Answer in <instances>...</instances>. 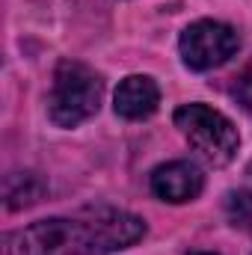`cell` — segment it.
<instances>
[{
  "label": "cell",
  "mask_w": 252,
  "mask_h": 255,
  "mask_svg": "<svg viewBox=\"0 0 252 255\" xmlns=\"http://www.w3.org/2000/svg\"><path fill=\"white\" fill-rule=\"evenodd\" d=\"M145 223L122 208L95 205L51 217L3 238V255H110L142 241Z\"/></svg>",
  "instance_id": "obj_1"
},
{
  "label": "cell",
  "mask_w": 252,
  "mask_h": 255,
  "mask_svg": "<svg viewBox=\"0 0 252 255\" xmlns=\"http://www.w3.org/2000/svg\"><path fill=\"white\" fill-rule=\"evenodd\" d=\"M104 98V80L80 60H60L48 92V116L57 128H77L92 119Z\"/></svg>",
  "instance_id": "obj_2"
},
{
  "label": "cell",
  "mask_w": 252,
  "mask_h": 255,
  "mask_svg": "<svg viewBox=\"0 0 252 255\" xmlns=\"http://www.w3.org/2000/svg\"><path fill=\"white\" fill-rule=\"evenodd\" d=\"M175 128L184 133L190 145L199 151V157L211 166H226L235 160L238 148H241V133L229 116H223L220 110L208 107V104H184L175 110L172 116Z\"/></svg>",
  "instance_id": "obj_3"
},
{
  "label": "cell",
  "mask_w": 252,
  "mask_h": 255,
  "mask_svg": "<svg viewBox=\"0 0 252 255\" xmlns=\"http://www.w3.org/2000/svg\"><path fill=\"white\" fill-rule=\"evenodd\" d=\"M241 48V36L232 24L223 21H193L178 39V54L190 71H211L229 63Z\"/></svg>",
  "instance_id": "obj_4"
},
{
  "label": "cell",
  "mask_w": 252,
  "mask_h": 255,
  "mask_svg": "<svg viewBox=\"0 0 252 255\" xmlns=\"http://www.w3.org/2000/svg\"><path fill=\"white\" fill-rule=\"evenodd\" d=\"M148 187L160 202H172V205H184L193 202L202 187H205V175L196 163L190 160H169L151 169L148 175Z\"/></svg>",
  "instance_id": "obj_5"
},
{
  "label": "cell",
  "mask_w": 252,
  "mask_h": 255,
  "mask_svg": "<svg viewBox=\"0 0 252 255\" xmlns=\"http://www.w3.org/2000/svg\"><path fill=\"white\" fill-rule=\"evenodd\" d=\"M157 107H160V89L148 74H130L116 86V95H113L116 116L139 122V119H148Z\"/></svg>",
  "instance_id": "obj_6"
},
{
  "label": "cell",
  "mask_w": 252,
  "mask_h": 255,
  "mask_svg": "<svg viewBox=\"0 0 252 255\" xmlns=\"http://www.w3.org/2000/svg\"><path fill=\"white\" fill-rule=\"evenodd\" d=\"M45 190H48V184L36 172H12V175H6L3 199H6L9 211H21V208L36 205L45 196Z\"/></svg>",
  "instance_id": "obj_7"
},
{
  "label": "cell",
  "mask_w": 252,
  "mask_h": 255,
  "mask_svg": "<svg viewBox=\"0 0 252 255\" xmlns=\"http://www.w3.org/2000/svg\"><path fill=\"white\" fill-rule=\"evenodd\" d=\"M223 211H226V220L241 229V232H252V190H229L223 199Z\"/></svg>",
  "instance_id": "obj_8"
},
{
  "label": "cell",
  "mask_w": 252,
  "mask_h": 255,
  "mask_svg": "<svg viewBox=\"0 0 252 255\" xmlns=\"http://www.w3.org/2000/svg\"><path fill=\"white\" fill-rule=\"evenodd\" d=\"M232 95H235V101H238L247 113H252V60L244 65V71L235 77V83H232Z\"/></svg>",
  "instance_id": "obj_9"
},
{
  "label": "cell",
  "mask_w": 252,
  "mask_h": 255,
  "mask_svg": "<svg viewBox=\"0 0 252 255\" xmlns=\"http://www.w3.org/2000/svg\"><path fill=\"white\" fill-rule=\"evenodd\" d=\"M190 255H217V253H190Z\"/></svg>",
  "instance_id": "obj_10"
},
{
  "label": "cell",
  "mask_w": 252,
  "mask_h": 255,
  "mask_svg": "<svg viewBox=\"0 0 252 255\" xmlns=\"http://www.w3.org/2000/svg\"><path fill=\"white\" fill-rule=\"evenodd\" d=\"M247 172H250V175H252V163H250V166H247Z\"/></svg>",
  "instance_id": "obj_11"
}]
</instances>
